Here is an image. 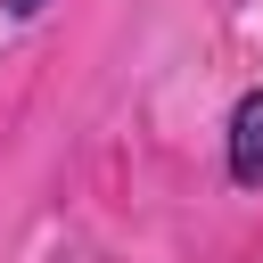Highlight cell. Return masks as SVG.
Returning <instances> with one entry per match:
<instances>
[{
  "instance_id": "1",
  "label": "cell",
  "mask_w": 263,
  "mask_h": 263,
  "mask_svg": "<svg viewBox=\"0 0 263 263\" xmlns=\"http://www.w3.org/2000/svg\"><path fill=\"white\" fill-rule=\"evenodd\" d=\"M222 181L263 197V82H247L222 115Z\"/></svg>"
},
{
  "instance_id": "2",
  "label": "cell",
  "mask_w": 263,
  "mask_h": 263,
  "mask_svg": "<svg viewBox=\"0 0 263 263\" xmlns=\"http://www.w3.org/2000/svg\"><path fill=\"white\" fill-rule=\"evenodd\" d=\"M0 16L8 25H33V16H49V0H0Z\"/></svg>"
}]
</instances>
